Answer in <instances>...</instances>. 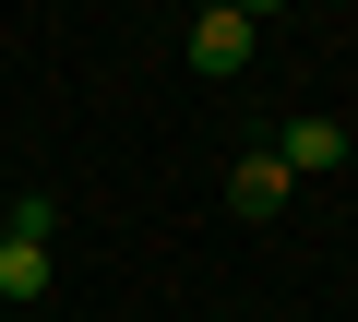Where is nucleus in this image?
Instances as JSON below:
<instances>
[{"mask_svg": "<svg viewBox=\"0 0 358 322\" xmlns=\"http://www.w3.org/2000/svg\"><path fill=\"white\" fill-rule=\"evenodd\" d=\"M287 191H299V180H287V155H275V143L227 168V215H251V227H263V215H287Z\"/></svg>", "mask_w": 358, "mask_h": 322, "instance_id": "obj_2", "label": "nucleus"}, {"mask_svg": "<svg viewBox=\"0 0 358 322\" xmlns=\"http://www.w3.org/2000/svg\"><path fill=\"white\" fill-rule=\"evenodd\" d=\"M275 155H287V180H322V168H346V131H334V119H287Z\"/></svg>", "mask_w": 358, "mask_h": 322, "instance_id": "obj_3", "label": "nucleus"}, {"mask_svg": "<svg viewBox=\"0 0 358 322\" xmlns=\"http://www.w3.org/2000/svg\"><path fill=\"white\" fill-rule=\"evenodd\" d=\"M0 298H48V239H0Z\"/></svg>", "mask_w": 358, "mask_h": 322, "instance_id": "obj_4", "label": "nucleus"}, {"mask_svg": "<svg viewBox=\"0 0 358 322\" xmlns=\"http://www.w3.org/2000/svg\"><path fill=\"white\" fill-rule=\"evenodd\" d=\"M0 239H60V203L24 191V203H0Z\"/></svg>", "mask_w": 358, "mask_h": 322, "instance_id": "obj_5", "label": "nucleus"}, {"mask_svg": "<svg viewBox=\"0 0 358 322\" xmlns=\"http://www.w3.org/2000/svg\"><path fill=\"white\" fill-rule=\"evenodd\" d=\"M192 72H251V13H239V0H215V13H192Z\"/></svg>", "mask_w": 358, "mask_h": 322, "instance_id": "obj_1", "label": "nucleus"}, {"mask_svg": "<svg viewBox=\"0 0 358 322\" xmlns=\"http://www.w3.org/2000/svg\"><path fill=\"white\" fill-rule=\"evenodd\" d=\"M239 13H251V24H263V13H287V0H239Z\"/></svg>", "mask_w": 358, "mask_h": 322, "instance_id": "obj_6", "label": "nucleus"}]
</instances>
